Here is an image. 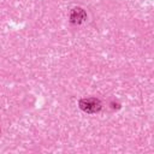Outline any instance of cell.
Wrapping results in <instances>:
<instances>
[{"label": "cell", "instance_id": "cell-1", "mask_svg": "<svg viewBox=\"0 0 154 154\" xmlns=\"http://www.w3.org/2000/svg\"><path fill=\"white\" fill-rule=\"evenodd\" d=\"M79 107L82 111L87 112V113H97L101 109V102L99 99L96 97H88V99H82L79 101Z\"/></svg>", "mask_w": 154, "mask_h": 154}, {"label": "cell", "instance_id": "cell-2", "mask_svg": "<svg viewBox=\"0 0 154 154\" xmlns=\"http://www.w3.org/2000/svg\"><path fill=\"white\" fill-rule=\"evenodd\" d=\"M70 19L72 23L75 24H81L83 23L85 19H87V13L84 12L83 8H79V7H76L72 10L71 14H70Z\"/></svg>", "mask_w": 154, "mask_h": 154}]
</instances>
